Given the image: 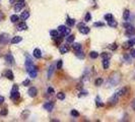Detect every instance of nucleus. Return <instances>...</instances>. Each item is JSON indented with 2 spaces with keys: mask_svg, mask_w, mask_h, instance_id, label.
<instances>
[{
  "mask_svg": "<svg viewBox=\"0 0 135 122\" xmlns=\"http://www.w3.org/2000/svg\"><path fill=\"white\" fill-rule=\"evenodd\" d=\"M120 81V76L117 73H114L112 76H110V79L108 81V85L109 86H115Z\"/></svg>",
  "mask_w": 135,
  "mask_h": 122,
  "instance_id": "obj_1",
  "label": "nucleus"
},
{
  "mask_svg": "<svg viewBox=\"0 0 135 122\" xmlns=\"http://www.w3.org/2000/svg\"><path fill=\"white\" fill-rule=\"evenodd\" d=\"M27 70H28V73L30 74L31 77H36L37 76V67L34 64L28 65L27 66Z\"/></svg>",
  "mask_w": 135,
  "mask_h": 122,
  "instance_id": "obj_2",
  "label": "nucleus"
},
{
  "mask_svg": "<svg viewBox=\"0 0 135 122\" xmlns=\"http://www.w3.org/2000/svg\"><path fill=\"white\" fill-rule=\"evenodd\" d=\"M10 98L12 100H17L19 98V93H18V88H17V85H14L12 87V91H11V95H10Z\"/></svg>",
  "mask_w": 135,
  "mask_h": 122,
  "instance_id": "obj_3",
  "label": "nucleus"
},
{
  "mask_svg": "<svg viewBox=\"0 0 135 122\" xmlns=\"http://www.w3.org/2000/svg\"><path fill=\"white\" fill-rule=\"evenodd\" d=\"M57 31H58L59 33H61V34L65 35V36H68V35H70V29L66 28L65 26H59Z\"/></svg>",
  "mask_w": 135,
  "mask_h": 122,
  "instance_id": "obj_4",
  "label": "nucleus"
},
{
  "mask_svg": "<svg viewBox=\"0 0 135 122\" xmlns=\"http://www.w3.org/2000/svg\"><path fill=\"white\" fill-rule=\"evenodd\" d=\"M78 28H79V32L81 33V34H83V35H86V34H88V33H89V28L85 27L83 24H79V25H78Z\"/></svg>",
  "mask_w": 135,
  "mask_h": 122,
  "instance_id": "obj_5",
  "label": "nucleus"
},
{
  "mask_svg": "<svg viewBox=\"0 0 135 122\" xmlns=\"http://www.w3.org/2000/svg\"><path fill=\"white\" fill-rule=\"evenodd\" d=\"M9 41V36L7 34H1L0 35V43L1 44H7Z\"/></svg>",
  "mask_w": 135,
  "mask_h": 122,
  "instance_id": "obj_6",
  "label": "nucleus"
},
{
  "mask_svg": "<svg viewBox=\"0 0 135 122\" xmlns=\"http://www.w3.org/2000/svg\"><path fill=\"white\" fill-rule=\"evenodd\" d=\"M28 94H29V96H30V97L34 98V97H36V96H37V94H38V90H37V88H36L35 86H32V87H30V90H29Z\"/></svg>",
  "mask_w": 135,
  "mask_h": 122,
  "instance_id": "obj_7",
  "label": "nucleus"
},
{
  "mask_svg": "<svg viewBox=\"0 0 135 122\" xmlns=\"http://www.w3.org/2000/svg\"><path fill=\"white\" fill-rule=\"evenodd\" d=\"M24 6H25V2L24 1H19L18 3H16L15 5H14V10L16 12H19L20 10L24 8Z\"/></svg>",
  "mask_w": 135,
  "mask_h": 122,
  "instance_id": "obj_8",
  "label": "nucleus"
},
{
  "mask_svg": "<svg viewBox=\"0 0 135 122\" xmlns=\"http://www.w3.org/2000/svg\"><path fill=\"white\" fill-rule=\"evenodd\" d=\"M5 61H6L8 64H13V63H14V58H13L12 55L9 53V54H7L6 56H5Z\"/></svg>",
  "mask_w": 135,
  "mask_h": 122,
  "instance_id": "obj_9",
  "label": "nucleus"
},
{
  "mask_svg": "<svg viewBox=\"0 0 135 122\" xmlns=\"http://www.w3.org/2000/svg\"><path fill=\"white\" fill-rule=\"evenodd\" d=\"M53 108H54L53 102H48V103H46V104L44 105V109L47 110V111H49V112H51V111L53 110Z\"/></svg>",
  "mask_w": 135,
  "mask_h": 122,
  "instance_id": "obj_10",
  "label": "nucleus"
},
{
  "mask_svg": "<svg viewBox=\"0 0 135 122\" xmlns=\"http://www.w3.org/2000/svg\"><path fill=\"white\" fill-rule=\"evenodd\" d=\"M118 97H119V96L115 93V94H114V96H113V97H111V99L109 100V103H110L111 105H115V104L118 102Z\"/></svg>",
  "mask_w": 135,
  "mask_h": 122,
  "instance_id": "obj_11",
  "label": "nucleus"
},
{
  "mask_svg": "<svg viewBox=\"0 0 135 122\" xmlns=\"http://www.w3.org/2000/svg\"><path fill=\"white\" fill-rule=\"evenodd\" d=\"M5 77H7L8 80H10V81H12L13 79H14V75H13V72L11 71L10 69H7L6 71H5Z\"/></svg>",
  "mask_w": 135,
  "mask_h": 122,
  "instance_id": "obj_12",
  "label": "nucleus"
},
{
  "mask_svg": "<svg viewBox=\"0 0 135 122\" xmlns=\"http://www.w3.org/2000/svg\"><path fill=\"white\" fill-rule=\"evenodd\" d=\"M126 35H127V36L135 35V28L131 26V27H129L128 29H126Z\"/></svg>",
  "mask_w": 135,
  "mask_h": 122,
  "instance_id": "obj_13",
  "label": "nucleus"
},
{
  "mask_svg": "<svg viewBox=\"0 0 135 122\" xmlns=\"http://www.w3.org/2000/svg\"><path fill=\"white\" fill-rule=\"evenodd\" d=\"M17 30L18 31H26V30H28V25L26 24V23H20V24H18V26H17Z\"/></svg>",
  "mask_w": 135,
  "mask_h": 122,
  "instance_id": "obj_14",
  "label": "nucleus"
},
{
  "mask_svg": "<svg viewBox=\"0 0 135 122\" xmlns=\"http://www.w3.org/2000/svg\"><path fill=\"white\" fill-rule=\"evenodd\" d=\"M29 17H30V12L28 11V10H25V11H22V12H21L20 18H21L22 20H26V19H28Z\"/></svg>",
  "mask_w": 135,
  "mask_h": 122,
  "instance_id": "obj_15",
  "label": "nucleus"
},
{
  "mask_svg": "<svg viewBox=\"0 0 135 122\" xmlns=\"http://www.w3.org/2000/svg\"><path fill=\"white\" fill-rule=\"evenodd\" d=\"M34 56H35L36 58H41V56H42V52H41V50L39 49V48H36L35 50H34Z\"/></svg>",
  "mask_w": 135,
  "mask_h": 122,
  "instance_id": "obj_16",
  "label": "nucleus"
},
{
  "mask_svg": "<svg viewBox=\"0 0 135 122\" xmlns=\"http://www.w3.org/2000/svg\"><path fill=\"white\" fill-rule=\"evenodd\" d=\"M21 40H22V38H21V37H19V36H15V37H13L12 39H11V43H12V44H17V43L21 42Z\"/></svg>",
  "mask_w": 135,
  "mask_h": 122,
  "instance_id": "obj_17",
  "label": "nucleus"
},
{
  "mask_svg": "<svg viewBox=\"0 0 135 122\" xmlns=\"http://www.w3.org/2000/svg\"><path fill=\"white\" fill-rule=\"evenodd\" d=\"M108 25H109L111 28H116L118 24H117V21H116V20L111 19V20H109V21H108Z\"/></svg>",
  "mask_w": 135,
  "mask_h": 122,
  "instance_id": "obj_18",
  "label": "nucleus"
},
{
  "mask_svg": "<svg viewBox=\"0 0 135 122\" xmlns=\"http://www.w3.org/2000/svg\"><path fill=\"white\" fill-rule=\"evenodd\" d=\"M109 65H110L109 59H103V67H104L105 69H108V68H109Z\"/></svg>",
  "mask_w": 135,
  "mask_h": 122,
  "instance_id": "obj_19",
  "label": "nucleus"
},
{
  "mask_svg": "<svg viewBox=\"0 0 135 122\" xmlns=\"http://www.w3.org/2000/svg\"><path fill=\"white\" fill-rule=\"evenodd\" d=\"M129 16H130V11H129L128 9H126L125 11H124V13H123V18H124L125 20H128Z\"/></svg>",
  "mask_w": 135,
  "mask_h": 122,
  "instance_id": "obj_20",
  "label": "nucleus"
},
{
  "mask_svg": "<svg viewBox=\"0 0 135 122\" xmlns=\"http://www.w3.org/2000/svg\"><path fill=\"white\" fill-rule=\"evenodd\" d=\"M68 50H69V48L67 47V46H65V45H62V46L60 47V52H61L62 54L67 53V52H68Z\"/></svg>",
  "mask_w": 135,
  "mask_h": 122,
  "instance_id": "obj_21",
  "label": "nucleus"
},
{
  "mask_svg": "<svg viewBox=\"0 0 135 122\" xmlns=\"http://www.w3.org/2000/svg\"><path fill=\"white\" fill-rule=\"evenodd\" d=\"M66 23H67V25H68V27H73L74 24H75V20L73 18H67Z\"/></svg>",
  "mask_w": 135,
  "mask_h": 122,
  "instance_id": "obj_22",
  "label": "nucleus"
},
{
  "mask_svg": "<svg viewBox=\"0 0 135 122\" xmlns=\"http://www.w3.org/2000/svg\"><path fill=\"white\" fill-rule=\"evenodd\" d=\"M126 92H127V88H126V87H123V88H121V90H119L118 92H116V94H117L118 96H123Z\"/></svg>",
  "mask_w": 135,
  "mask_h": 122,
  "instance_id": "obj_23",
  "label": "nucleus"
},
{
  "mask_svg": "<svg viewBox=\"0 0 135 122\" xmlns=\"http://www.w3.org/2000/svg\"><path fill=\"white\" fill-rule=\"evenodd\" d=\"M58 33H59L58 31H54V30H53V31H51V32H50V35H51V37H52L53 39H56V38H57V37L59 36V35H58Z\"/></svg>",
  "mask_w": 135,
  "mask_h": 122,
  "instance_id": "obj_24",
  "label": "nucleus"
},
{
  "mask_svg": "<svg viewBox=\"0 0 135 122\" xmlns=\"http://www.w3.org/2000/svg\"><path fill=\"white\" fill-rule=\"evenodd\" d=\"M89 56H91V58H93V59H96V58L99 57V53L96 52V51H92L91 53H89Z\"/></svg>",
  "mask_w": 135,
  "mask_h": 122,
  "instance_id": "obj_25",
  "label": "nucleus"
},
{
  "mask_svg": "<svg viewBox=\"0 0 135 122\" xmlns=\"http://www.w3.org/2000/svg\"><path fill=\"white\" fill-rule=\"evenodd\" d=\"M53 71H54V65H51L50 68H49V71H48V79H51V77H52Z\"/></svg>",
  "mask_w": 135,
  "mask_h": 122,
  "instance_id": "obj_26",
  "label": "nucleus"
},
{
  "mask_svg": "<svg viewBox=\"0 0 135 122\" xmlns=\"http://www.w3.org/2000/svg\"><path fill=\"white\" fill-rule=\"evenodd\" d=\"M72 48L75 50V51H78V50H81V45L80 44H78V43H75L72 45Z\"/></svg>",
  "mask_w": 135,
  "mask_h": 122,
  "instance_id": "obj_27",
  "label": "nucleus"
},
{
  "mask_svg": "<svg viewBox=\"0 0 135 122\" xmlns=\"http://www.w3.org/2000/svg\"><path fill=\"white\" fill-rule=\"evenodd\" d=\"M74 39H75V37L73 35H68V36H67L66 41H67V43H72L74 41Z\"/></svg>",
  "mask_w": 135,
  "mask_h": 122,
  "instance_id": "obj_28",
  "label": "nucleus"
},
{
  "mask_svg": "<svg viewBox=\"0 0 135 122\" xmlns=\"http://www.w3.org/2000/svg\"><path fill=\"white\" fill-rule=\"evenodd\" d=\"M18 19H19V17H18V15H16V14H13V15L10 16V20L12 21V23H16Z\"/></svg>",
  "mask_w": 135,
  "mask_h": 122,
  "instance_id": "obj_29",
  "label": "nucleus"
},
{
  "mask_svg": "<svg viewBox=\"0 0 135 122\" xmlns=\"http://www.w3.org/2000/svg\"><path fill=\"white\" fill-rule=\"evenodd\" d=\"M31 64H33V59L29 56V55H27V60H26V66H28V65H31Z\"/></svg>",
  "mask_w": 135,
  "mask_h": 122,
  "instance_id": "obj_30",
  "label": "nucleus"
},
{
  "mask_svg": "<svg viewBox=\"0 0 135 122\" xmlns=\"http://www.w3.org/2000/svg\"><path fill=\"white\" fill-rule=\"evenodd\" d=\"M76 56H77V57H79L80 59H82V58L84 57V54L82 53V51H81V50H78V51H76Z\"/></svg>",
  "mask_w": 135,
  "mask_h": 122,
  "instance_id": "obj_31",
  "label": "nucleus"
},
{
  "mask_svg": "<svg viewBox=\"0 0 135 122\" xmlns=\"http://www.w3.org/2000/svg\"><path fill=\"white\" fill-rule=\"evenodd\" d=\"M57 98H58L59 100H64V99H65V94L62 93V92H60V93L57 94Z\"/></svg>",
  "mask_w": 135,
  "mask_h": 122,
  "instance_id": "obj_32",
  "label": "nucleus"
},
{
  "mask_svg": "<svg viewBox=\"0 0 135 122\" xmlns=\"http://www.w3.org/2000/svg\"><path fill=\"white\" fill-rule=\"evenodd\" d=\"M127 44H128V46H129V47H132V46H134V45H135V39L129 40V41L127 42Z\"/></svg>",
  "mask_w": 135,
  "mask_h": 122,
  "instance_id": "obj_33",
  "label": "nucleus"
},
{
  "mask_svg": "<svg viewBox=\"0 0 135 122\" xmlns=\"http://www.w3.org/2000/svg\"><path fill=\"white\" fill-rule=\"evenodd\" d=\"M105 19H106V20H108V21H109V20H111V19H113V15H112L111 13H108V14H106V15H105Z\"/></svg>",
  "mask_w": 135,
  "mask_h": 122,
  "instance_id": "obj_34",
  "label": "nucleus"
},
{
  "mask_svg": "<svg viewBox=\"0 0 135 122\" xmlns=\"http://www.w3.org/2000/svg\"><path fill=\"white\" fill-rule=\"evenodd\" d=\"M71 115H72L73 117H78V116H79V113H78L76 110H72V111H71Z\"/></svg>",
  "mask_w": 135,
  "mask_h": 122,
  "instance_id": "obj_35",
  "label": "nucleus"
},
{
  "mask_svg": "<svg viewBox=\"0 0 135 122\" xmlns=\"http://www.w3.org/2000/svg\"><path fill=\"white\" fill-rule=\"evenodd\" d=\"M91 18H92V16H91V13H89V12H87V13L85 14V17H84L85 21H89V20H91Z\"/></svg>",
  "mask_w": 135,
  "mask_h": 122,
  "instance_id": "obj_36",
  "label": "nucleus"
},
{
  "mask_svg": "<svg viewBox=\"0 0 135 122\" xmlns=\"http://www.w3.org/2000/svg\"><path fill=\"white\" fill-rule=\"evenodd\" d=\"M102 58H103V59H109V58H110V54H108V53H103V54H102Z\"/></svg>",
  "mask_w": 135,
  "mask_h": 122,
  "instance_id": "obj_37",
  "label": "nucleus"
},
{
  "mask_svg": "<svg viewBox=\"0 0 135 122\" xmlns=\"http://www.w3.org/2000/svg\"><path fill=\"white\" fill-rule=\"evenodd\" d=\"M30 83H31V81L30 80H26V81H24V82H22V85L28 86V85H30Z\"/></svg>",
  "mask_w": 135,
  "mask_h": 122,
  "instance_id": "obj_38",
  "label": "nucleus"
},
{
  "mask_svg": "<svg viewBox=\"0 0 135 122\" xmlns=\"http://www.w3.org/2000/svg\"><path fill=\"white\" fill-rule=\"evenodd\" d=\"M103 83V79H98L97 81H96V84L97 85H101Z\"/></svg>",
  "mask_w": 135,
  "mask_h": 122,
  "instance_id": "obj_39",
  "label": "nucleus"
},
{
  "mask_svg": "<svg viewBox=\"0 0 135 122\" xmlns=\"http://www.w3.org/2000/svg\"><path fill=\"white\" fill-rule=\"evenodd\" d=\"M62 65H63L62 60H59L58 63H57V68H58V69H61V68H62Z\"/></svg>",
  "mask_w": 135,
  "mask_h": 122,
  "instance_id": "obj_40",
  "label": "nucleus"
},
{
  "mask_svg": "<svg viewBox=\"0 0 135 122\" xmlns=\"http://www.w3.org/2000/svg\"><path fill=\"white\" fill-rule=\"evenodd\" d=\"M55 93V91H54V88L53 87H48V94H50V95H53Z\"/></svg>",
  "mask_w": 135,
  "mask_h": 122,
  "instance_id": "obj_41",
  "label": "nucleus"
},
{
  "mask_svg": "<svg viewBox=\"0 0 135 122\" xmlns=\"http://www.w3.org/2000/svg\"><path fill=\"white\" fill-rule=\"evenodd\" d=\"M0 115L1 116H5V115H7V109H3L1 112H0Z\"/></svg>",
  "mask_w": 135,
  "mask_h": 122,
  "instance_id": "obj_42",
  "label": "nucleus"
},
{
  "mask_svg": "<svg viewBox=\"0 0 135 122\" xmlns=\"http://www.w3.org/2000/svg\"><path fill=\"white\" fill-rule=\"evenodd\" d=\"M97 105H98L99 107H101V106H103V103H101V100H100V97H97Z\"/></svg>",
  "mask_w": 135,
  "mask_h": 122,
  "instance_id": "obj_43",
  "label": "nucleus"
},
{
  "mask_svg": "<svg viewBox=\"0 0 135 122\" xmlns=\"http://www.w3.org/2000/svg\"><path fill=\"white\" fill-rule=\"evenodd\" d=\"M111 50H116L117 49V45H116V44H112V45L109 47Z\"/></svg>",
  "mask_w": 135,
  "mask_h": 122,
  "instance_id": "obj_44",
  "label": "nucleus"
},
{
  "mask_svg": "<svg viewBox=\"0 0 135 122\" xmlns=\"http://www.w3.org/2000/svg\"><path fill=\"white\" fill-rule=\"evenodd\" d=\"M94 26H95V27H104L105 25H104L103 23H95Z\"/></svg>",
  "mask_w": 135,
  "mask_h": 122,
  "instance_id": "obj_45",
  "label": "nucleus"
},
{
  "mask_svg": "<svg viewBox=\"0 0 135 122\" xmlns=\"http://www.w3.org/2000/svg\"><path fill=\"white\" fill-rule=\"evenodd\" d=\"M123 27H124L125 29H128L129 27H131V25H130V24H127V23H125V24H123Z\"/></svg>",
  "mask_w": 135,
  "mask_h": 122,
  "instance_id": "obj_46",
  "label": "nucleus"
},
{
  "mask_svg": "<svg viewBox=\"0 0 135 122\" xmlns=\"http://www.w3.org/2000/svg\"><path fill=\"white\" fill-rule=\"evenodd\" d=\"M130 53H131V56H132V57H134V58H135V49H132V50H131V52H130Z\"/></svg>",
  "mask_w": 135,
  "mask_h": 122,
  "instance_id": "obj_47",
  "label": "nucleus"
},
{
  "mask_svg": "<svg viewBox=\"0 0 135 122\" xmlns=\"http://www.w3.org/2000/svg\"><path fill=\"white\" fill-rule=\"evenodd\" d=\"M4 102V97H2V96H0V105H1L2 103Z\"/></svg>",
  "mask_w": 135,
  "mask_h": 122,
  "instance_id": "obj_48",
  "label": "nucleus"
},
{
  "mask_svg": "<svg viewBox=\"0 0 135 122\" xmlns=\"http://www.w3.org/2000/svg\"><path fill=\"white\" fill-rule=\"evenodd\" d=\"M131 106H132V108L135 110V100H133V101H132V104H131Z\"/></svg>",
  "mask_w": 135,
  "mask_h": 122,
  "instance_id": "obj_49",
  "label": "nucleus"
},
{
  "mask_svg": "<svg viewBox=\"0 0 135 122\" xmlns=\"http://www.w3.org/2000/svg\"><path fill=\"white\" fill-rule=\"evenodd\" d=\"M10 2H11V3H12V2H14V0H10Z\"/></svg>",
  "mask_w": 135,
  "mask_h": 122,
  "instance_id": "obj_50",
  "label": "nucleus"
},
{
  "mask_svg": "<svg viewBox=\"0 0 135 122\" xmlns=\"http://www.w3.org/2000/svg\"><path fill=\"white\" fill-rule=\"evenodd\" d=\"M19 1H24V0H19Z\"/></svg>",
  "mask_w": 135,
  "mask_h": 122,
  "instance_id": "obj_51",
  "label": "nucleus"
}]
</instances>
